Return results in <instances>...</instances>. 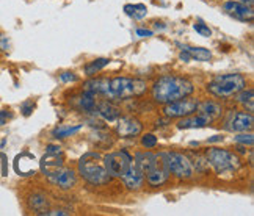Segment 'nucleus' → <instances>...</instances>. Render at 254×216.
Returning <instances> with one entry per match:
<instances>
[{"mask_svg":"<svg viewBox=\"0 0 254 216\" xmlns=\"http://www.w3.org/2000/svg\"><path fill=\"white\" fill-rule=\"evenodd\" d=\"M193 91L194 86L189 78L178 77V75H165L160 77L152 85V99L157 104L165 105L184 99V97H189L193 94Z\"/></svg>","mask_w":254,"mask_h":216,"instance_id":"1","label":"nucleus"},{"mask_svg":"<svg viewBox=\"0 0 254 216\" xmlns=\"http://www.w3.org/2000/svg\"><path fill=\"white\" fill-rule=\"evenodd\" d=\"M77 169H79V174L88 183H91L94 186L107 185L112 180L110 174L107 172L105 166H104L102 155L96 154V152H86L79 160Z\"/></svg>","mask_w":254,"mask_h":216,"instance_id":"2","label":"nucleus"},{"mask_svg":"<svg viewBox=\"0 0 254 216\" xmlns=\"http://www.w3.org/2000/svg\"><path fill=\"white\" fill-rule=\"evenodd\" d=\"M148 90V85L138 78H127V77H115L109 83V94L107 97L113 101H126L130 97L143 96Z\"/></svg>","mask_w":254,"mask_h":216,"instance_id":"3","label":"nucleus"},{"mask_svg":"<svg viewBox=\"0 0 254 216\" xmlns=\"http://www.w3.org/2000/svg\"><path fill=\"white\" fill-rule=\"evenodd\" d=\"M247 86L245 77L240 74H224V75H217L207 83V91L215 96L226 99V97L236 96L239 91H242Z\"/></svg>","mask_w":254,"mask_h":216,"instance_id":"4","label":"nucleus"},{"mask_svg":"<svg viewBox=\"0 0 254 216\" xmlns=\"http://www.w3.org/2000/svg\"><path fill=\"white\" fill-rule=\"evenodd\" d=\"M206 162L215 169L217 174H231L239 169V157L226 149H209L206 154Z\"/></svg>","mask_w":254,"mask_h":216,"instance_id":"5","label":"nucleus"},{"mask_svg":"<svg viewBox=\"0 0 254 216\" xmlns=\"http://www.w3.org/2000/svg\"><path fill=\"white\" fill-rule=\"evenodd\" d=\"M163 159L167 163L170 174L178 179H191L193 177V164L187 155L181 152H163Z\"/></svg>","mask_w":254,"mask_h":216,"instance_id":"6","label":"nucleus"},{"mask_svg":"<svg viewBox=\"0 0 254 216\" xmlns=\"http://www.w3.org/2000/svg\"><path fill=\"white\" fill-rule=\"evenodd\" d=\"M102 162L107 172L110 174V177H118L121 179L123 175L129 171L132 164V157L127 154L126 151L120 152H112L109 155L102 157Z\"/></svg>","mask_w":254,"mask_h":216,"instance_id":"7","label":"nucleus"},{"mask_svg":"<svg viewBox=\"0 0 254 216\" xmlns=\"http://www.w3.org/2000/svg\"><path fill=\"white\" fill-rule=\"evenodd\" d=\"M196 108H198L196 101L184 97V99L165 104L163 114L167 117H185V116H190L193 113H196Z\"/></svg>","mask_w":254,"mask_h":216,"instance_id":"8","label":"nucleus"},{"mask_svg":"<svg viewBox=\"0 0 254 216\" xmlns=\"http://www.w3.org/2000/svg\"><path fill=\"white\" fill-rule=\"evenodd\" d=\"M223 11L228 16L237 19V21H242V22H253V19H254L253 6L243 3V2H239V0H229V2H224Z\"/></svg>","mask_w":254,"mask_h":216,"instance_id":"9","label":"nucleus"},{"mask_svg":"<svg viewBox=\"0 0 254 216\" xmlns=\"http://www.w3.org/2000/svg\"><path fill=\"white\" fill-rule=\"evenodd\" d=\"M47 180L51 182L52 185L58 186L62 190H69L77 183V177H75V172L72 169H67V168H57L51 172H47Z\"/></svg>","mask_w":254,"mask_h":216,"instance_id":"10","label":"nucleus"},{"mask_svg":"<svg viewBox=\"0 0 254 216\" xmlns=\"http://www.w3.org/2000/svg\"><path fill=\"white\" fill-rule=\"evenodd\" d=\"M170 179V171L167 168V163H165L163 159V152L159 154V162L154 166L151 171L146 172L144 175V182H148V185L157 188V186H162L163 183H167V180Z\"/></svg>","mask_w":254,"mask_h":216,"instance_id":"11","label":"nucleus"},{"mask_svg":"<svg viewBox=\"0 0 254 216\" xmlns=\"http://www.w3.org/2000/svg\"><path fill=\"white\" fill-rule=\"evenodd\" d=\"M116 121H118V124H116V133L121 138H135L143 130V124L136 117L124 116V117H118Z\"/></svg>","mask_w":254,"mask_h":216,"instance_id":"12","label":"nucleus"},{"mask_svg":"<svg viewBox=\"0 0 254 216\" xmlns=\"http://www.w3.org/2000/svg\"><path fill=\"white\" fill-rule=\"evenodd\" d=\"M253 124H254L253 113L239 111V113H232L229 116V119L226 121V125H224V129L229 130V132H236V133L250 132L253 129Z\"/></svg>","mask_w":254,"mask_h":216,"instance_id":"13","label":"nucleus"},{"mask_svg":"<svg viewBox=\"0 0 254 216\" xmlns=\"http://www.w3.org/2000/svg\"><path fill=\"white\" fill-rule=\"evenodd\" d=\"M38 162L35 159V155L24 152L21 155H17V159L14 160V169L19 175H33L38 171Z\"/></svg>","mask_w":254,"mask_h":216,"instance_id":"14","label":"nucleus"},{"mask_svg":"<svg viewBox=\"0 0 254 216\" xmlns=\"http://www.w3.org/2000/svg\"><path fill=\"white\" fill-rule=\"evenodd\" d=\"M121 179L129 190H140L144 185V172L132 162L129 171H127Z\"/></svg>","mask_w":254,"mask_h":216,"instance_id":"15","label":"nucleus"},{"mask_svg":"<svg viewBox=\"0 0 254 216\" xmlns=\"http://www.w3.org/2000/svg\"><path fill=\"white\" fill-rule=\"evenodd\" d=\"M96 97H97L96 94L83 91L79 96L72 97V104L75 105V108L79 111H83V113H96V108H97Z\"/></svg>","mask_w":254,"mask_h":216,"instance_id":"16","label":"nucleus"},{"mask_svg":"<svg viewBox=\"0 0 254 216\" xmlns=\"http://www.w3.org/2000/svg\"><path fill=\"white\" fill-rule=\"evenodd\" d=\"M212 122V119H209L207 116H204L201 113L198 114H190L185 116L178 122V129H202V127H207Z\"/></svg>","mask_w":254,"mask_h":216,"instance_id":"17","label":"nucleus"},{"mask_svg":"<svg viewBox=\"0 0 254 216\" xmlns=\"http://www.w3.org/2000/svg\"><path fill=\"white\" fill-rule=\"evenodd\" d=\"M159 162V154H152V152H138V154H135V164L138 166V168L144 172L151 171L155 164H157Z\"/></svg>","mask_w":254,"mask_h":216,"instance_id":"18","label":"nucleus"},{"mask_svg":"<svg viewBox=\"0 0 254 216\" xmlns=\"http://www.w3.org/2000/svg\"><path fill=\"white\" fill-rule=\"evenodd\" d=\"M109 78H91L83 85V91H88L96 96H107L109 94Z\"/></svg>","mask_w":254,"mask_h":216,"instance_id":"19","label":"nucleus"},{"mask_svg":"<svg viewBox=\"0 0 254 216\" xmlns=\"http://www.w3.org/2000/svg\"><path fill=\"white\" fill-rule=\"evenodd\" d=\"M96 111H97V114H99L104 121H109V122H115L121 116L120 108L115 107L110 102H102V104H99V105H97V108H96Z\"/></svg>","mask_w":254,"mask_h":216,"instance_id":"20","label":"nucleus"},{"mask_svg":"<svg viewBox=\"0 0 254 216\" xmlns=\"http://www.w3.org/2000/svg\"><path fill=\"white\" fill-rule=\"evenodd\" d=\"M196 111L204 114V116H207L209 119H217V117L221 114L223 111V108L220 104H217L215 101H204V102H198V108H196Z\"/></svg>","mask_w":254,"mask_h":216,"instance_id":"21","label":"nucleus"},{"mask_svg":"<svg viewBox=\"0 0 254 216\" xmlns=\"http://www.w3.org/2000/svg\"><path fill=\"white\" fill-rule=\"evenodd\" d=\"M182 52H185L190 60H196V61H210L212 60V52L209 49L204 47H191V46H182Z\"/></svg>","mask_w":254,"mask_h":216,"instance_id":"22","label":"nucleus"},{"mask_svg":"<svg viewBox=\"0 0 254 216\" xmlns=\"http://www.w3.org/2000/svg\"><path fill=\"white\" fill-rule=\"evenodd\" d=\"M62 154H51L47 152V155H44V159L41 162V169L47 174L51 172L57 168H60V166L63 164V159L60 157Z\"/></svg>","mask_w":254,"mask_h":216,"instance_id":"23","label":"nucleus"},{"mask_svg":"<svg viewBox=\"0 0 254 216\" xmlns=\"http://www.w3.org/2000/svg\"><path fill=\"white\" fill-rule=\"evenodd\" d=\"M236 96H237L236 101L245 107L250 113H253V110H254V99H253V90H251V88H250V90H245V88H243V90L239 91Z\"/></svg>","mask_w":254,"mask_h":216,"instance_id":"24","label":"nucleus"},{"mask_svg":"<svg viewBox=\"0 0 254 216\" xmlns=\"http://www.w3.org/2000/svg\"><path fill=\"white\" fill-rule=\"evenodd\" d=\"M107 64H110V58H97V60L88 63L85 66V74L88 77H93L94 74H97L99 71H102Z\"/></svg>","mask_w":254,"mask_h":216,"instance_id":"25","label":"nucleus"},{"mask_svg":"<svg viewBox=\"0 0 254 216\" xmlns=\"http://www.w3.org/2000/svg\"><path fill=\"white\" fill-rule=\"evenodd\" d=\"M83 124H77V125H69V127H64V125H60L57 127V129L52 132V135L55 138H67V136H72L75 135L77 132L82 130Z\"/></svg>","mask_w":254,"mask_h":216,"instance_id":"26","label":"nucleus"},{"mask_svg":"<svg viewBox=\"0 0 254 216\" xmlns=\"http://www.w3.org/2000/svg\"><path fill=\"white\" fill-rule=\"evenodd\" d=\"M124 11H126L127 16H130L133 19H143L146 14H148V8H146V5H141V3L126 5L124 6Z\"/></svg>","mask_w":254,"mask_h":216,"instance_id":"27","label":"nucleus"},{"mask_svg":"<svg viewBox=\"0 0 254 216\" xmlns=\"http://www.w3.org/2000/svg\"><path fill=\"white\" fill-rule=\"evenodd\" d=\"M30 207L41 215L43 212L47 210V199L41 194H35V196H32V199H30Z\"/></svg>","mask_w":254,"mask_h":216,"instance_id":"28","label":"nucleus"},{"mask_svg":"<svg viewBox=\"0 0 254 216\" xmlns=\"http://www.w3.org/2000/svg\"><path fill=\"white\" fill-rule=\"evenodd\" d=\"M234 141L239 143V144H243V146H253L254 143V136L253 133H247V132H240V135L234 136Z\"/></svg>","mask_w":254,"mask_h":216,"instance_id":"29","label":"nucleus"},{"mask_svg":"<svg viewBox=\"0 0 254 216\" xmlns=\"http://www.w3.org/2000/svg\"><path fill=\"white\" fill-rule=\"evenodd\" d=\"M141 144H143V147H146V149H154V147L157 146V138H155L152 133H148L141 138Z\"/></svg>","mask_w":254,"mask_h":216,"instance_id":"30","label":"nucleus"},{"mask_svg":"<svg viewBox=\"0 0 254 216\" xmlns=\"http://www.w3.org/2000/svg\"><path fill=\"white\" fill-rule=\"evenodd\" d=\"M193 28L196 30L201 36H210L212 35V30L207 27V25H204L202 22H196V24H193Z\"/></svg>","mask_w":254,"mask_h":216,"instance_id":"31","label":"nucleus"},{"mask_svg":"<svg viewBox=\"0 0 254 216\" xmlns=\"http://www.w3.org/2000/svg\"><path fill=\"white\" fill-rule=\"evenodd\" d=\"M60 80L63 83H71V82H77L79 78H77V75L74 72H69V71H66V72H62L60 74Z\"/></svg>","mask_w":254,"mask_h":216,"instance_id":"32","label":"nucleus"},{"mask_svg":"<svg viewBox=\"0 0 254 216\" xmlns=\"http://www.w3.org/2000/svg\"><path fill=\"white\" fill-rule=\"evenodd\" d=\"M11 117H13V114L9 110H0V125H5Z\"/></svg>","mask_w":254,"mask_h":216,"instance_id":"33","label":"nucleus"},{"mask_svg":"<svg viewBox=\"0 0 254 216\" xmlns=\"http://www.w3.org/2000/svg\"><path fill=\"white\" fill-rule=\"evenodd\" d=\"M135 33H136V36H140V38H149V36L154 35L152 30H146V28H136Z\"/></svg>","mask_w":254,"mask_h":216,"instance_id":"34","label":"nucleus"},{"mask_svg":"<svg viewBox=\"0 0 254 216\" xmlns=\"http://www.w3.org/2000/svg\"><path fill=\"white\" fill-rule=\"evenodd\" d=\"M9 49V39L5 35H0V51H8Z\"/></svg>","mask_w":254,"mask_h":216,"instance_id":"35","label":"nucleus"},{"mask_svg":"<svg viewBox=\"0 0 254 216\" xmlns=\"http://www.w3.org/2000/svg\"><path fill=\"white\" fill-rule=\"evenodd\" d=\"M33 111V104H24L22 105V114L24 116H28Z\"/></svg>","mask_w":254,"mask_h":216,"instance_id":"36","label":"nucleus"},{"mask_svg":"<svg viewBox=\"0 0 254 216\" xmlns=\"http://www.w3.org/2000/svg\"><path fill=\"white\" fill-rule=\"evenodd\" d=\"M47 152H51V154H62V147L60 146H49Z\"/></svg>","mask_w":254,"mask_h":216,"instance_id":"37","label":"nucleus"},{"mask_svg":"<svg viewBox=\"0 0 254 216\" xmlns=\"http://www.w3.org/2000/svg\"><path fill=\"white\" fill-rule=\"evenodd\" d=\"M221 140H223V136H220V135H215L213 138H209L207 141H209V143H217V141H221Z\"/></svg>","mask_w":254,"mask_h":216,"instance_id":"38","label":"nucleus"},{"mask_svg":"<svg viewBox=\"0 0 254 216\" xmlns=\"http://www.w3.org/2000/svg\"><path fill=\"white\" fill-rule=\"evenodd\" d=\"M242 2H243V3H247V5H251V6H253V2H254V0H242Z\"/></svg>","mask_w":254,"mask_h":216,"instance_id":"39","label":"nucleus"}]
</instances>
